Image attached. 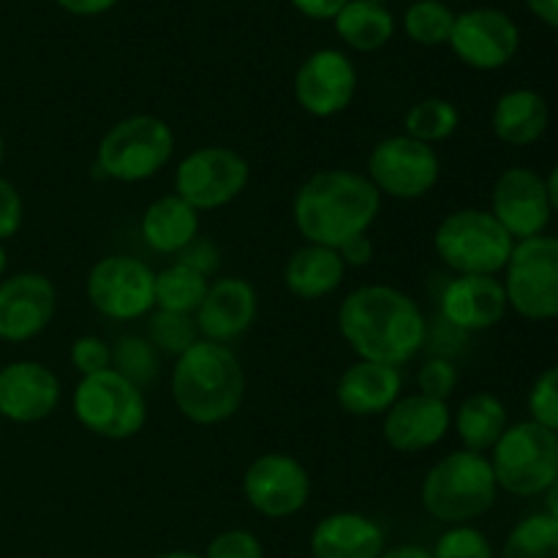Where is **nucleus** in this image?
<instances>
[{
	"instance_id": "f257e3e1",
	"label": "nucleus",
	"mask_w": 558,
	"mask_h": 558,
	"mask_svg": "<svg viewBox=\"0 0 558 558\" xmlns=\"http://www.w3.org/2000/svg\"><path fill=\"white\" fill-rule=\"evenodd\" d=\"M338 330L360 360L407 365L428 338V322L417 300L385 283L360 287L338 308Z\"/></svg>"
},
{
	"instance_id": "f03ea898",
	"label": "nucleus",
	"mask_w": 558,
	"mask_h": 558,
	"mask_svg": "<svg viewBox=\"0 0 558 558\" xmlns=\"http://www.w3.org/2000/svg\"><path fill=\"white\" fill-rule=\"evenodd\" d=\"M379 210L381 194L354 169L314 172L292 199V221L305 243L336 251L349 240L368 234Z\"/></svg>"
},
{
	"instance_id": "7ed1b4c3",
	"label": "nucleus",
	"mask_w": 558,
	"mask_h": 558,
	"mask_svg": "<svg viewBox=\"0 0 558 558\" xmlns=\"http://www.w3.org/2000/svg\"><path fill=\"white\" fill-rule=\"evenodd\" d=\"M172 398L178 412L194 425H221L232 420L245 398V371L238 354L223 343L199 338L174 360Z\"/></svg>"
},
{
	"instance_id": "20e7f679",
	"label": "nucleus",
	"mask_w": 558,
	"mask_h": 558,
	"mask_svg": "<svg viewBox=\"0 0 558 558\" xmlns=\"http://www.w3.org/2000/svg\"><path fill=\"white\" fill-rule=\"evenodd\" d=\"M496 496L499 485L490 458L472 450H456L436 461L420 485L423 510L450 526L483 518L496 505Z\"/></svg>"
},
{
	"instance_id": "39448f33",
	"label": "nucleus",
	"mask_w": 558,
	"mask_h": 558,
	"mask_svg": "<svg viewBox=\"0 0 558 558\" xmlns=\"http://www.w3.org/2000/svg\"><path fill=\"white\" fill-rule=\"evenodd\" d=\"M515 240L490 210L463 207L439 221L434 251L456 276H499L510 262Z\"/></svg>"
},
{
	"instance_id": "423d86ee",
	"label": "nucleus",
	"mask_w": 558,
	"mask_h": 558,
	"mask_svg": "<svg viewBox=\"0 0 558 558\" xmlns=\"http://www.w3.org/2000/svg\"><path fill=\"white\" fill-rule=\"evenodd\" d=\"M174 153V134L156 114H131L101 136L96 172L118 183H142L161 172Z\"/></svg>"
},
{
	"instance_id": "0eeeda50",
	"label": "nucleus",
	"mask_w": 558,
	"mask_h": 558,
	"mask_svg": "<svg viewBox=\"0 0 558 558\" xmlns=\"http://www.w3.org/2000/svg\"><path fill=\"white\" fill-rule=\"evenodd\" d=\"M496 485L518 499H534L558 477V434L534 420L507 425L490 450Z\"/></svg>"
},
{
	"instance_id": "6e6552de",
	"label": "nucleus",
	"mask_w": 558,
	"mask_h": 558,
	"mask_svg": "<svg viewBox=\"0 0 558 558\" xmlns=\"http://www.w3.org/2000/svg\"><path fill=\"white\" fill-rule=\"evenodd\" d=\"M71 409L82 428L109 441L134 439L147 423L145 390L131 385L114 368L82 376L74 387Z\"/></svg>"
},
{
	"instance_id": "1a4fd4ad",
	"label": "nucleus",
	"mask_w": 558,
	"mask_h": 558,
	"mask_svg": "<svg viewBox=\"0 0 558 558\" xmlns=\"http://www.w3.org/2000/svg\"><path fill=\"white\" fill-rule=\"evenodd\" d=\"M507 305L529 322L558 319V238L518 240L505 267Z\"/></svg>"
},
{
	"instance_id": "9d476101",
	"label": "nucleus",
	"mask_w": 558,
	"mask_h": 558,
	"mask_svg": "<svg viewBox=\"0 0 558 558\" xmlns=\"http://www.w3.org/2000/svg\"><path fill=\"white\" fill-rule=\"evenodd\" d=\"M87 300L112 322H134L156 311V270L134 256L112 254L87 272Z\"/></svg>"
},
{
	"instance_id": "9b49d317",
	"label": "nucleus",
	"mask_w": 558,
	"mask_h": 558,
	"mask_svg": "<svg viewBox=\"0 0 558 558\" xmlns=\"http://www.w3.org/2000/svg\"><path fill=\"white\" fill-rule=\"evenodd\" d=\"M251 180V167L238 150L223 145L196 147L174 169V194L196 213L218 210L238 199Z\"/></svg>"
},
{
	"instance_id": "f8f14e48",
	"label": "nucleus",
	"mask_w": 558,
	"mask_h": 558,
	"mask_svg": "<svg viewBox=\"0 0 558 558\" xmlns=\"http://www.w3.org/2000/svg\"><path fill=\"white\" fill-rule=\"evenodd\" d=\"M441 163L430 145L396 134L381 140L368 156V174L381 196L390 199H423L439 183Z\"/></svg>"
},
{
	"instance_id": "ddd939ff",
	"label": "nucleus",
	"mask_w": 558,
	"mask_h": 558,
	"mask_svg": "<svg viewBox=\"0 0 558 558\" xmlns=\"http://www.w3.org/2000/svg\"><path fill=\"white\" fill-rule=\"evenodd\" d=\"M243 496L251 510L272 521L298 515L311 499L308 469L287 452H265L245 469Z\"/></svg>"
},
{
	"instance_id": "4468645a",
	"label": "nucleus",
	"mask_w": 558,
	"mask_h": 558,
	"mask_svg": "<svg viewBox=\"0 0 558 558\" xmlns=\"http://www.w3.org/2000/svg\"><path fill=\"white\" fill-rule=\"evenodd\" d=\"M450 47L474 71L505 69L521 49L515 20L499 9H472L456 16Z\"/></svg>"
},
{
	"instance_id": "2eb2a0df",
	"label": "nucleus",
	"mask_w": 558,
	"mask_h": 558,
	"mask_svg": "<svg viewBox=\"0 0 558 558\" xmlns=\"http://www.w3.org/2000/svg\"><path fill=\"white\" fill-rule=\"evenodd\" d=\"M357 93V69L341 49H316L294 74V101L311 118H336Z\"/></svg>"
},
{
	"instance_id": "dca6fc26",
	"label": "nucleus",
	"mask_w": 558,
	"mask_h": 558,
	"mask_svg": "<svg viewBox=\"0 0 558 558\" xmlns=\"http://www.w3.org/2000/svg\"><path fill=\"white\" fill-rule=\"evenodd\" d=\"M490 216L515 243L545 234L554 210L543 174L529 167L505 169L490 191Z\"/></svg>"
},
{
	"instance_id": "f3484780",
	"label": "nucleus",
	"mask_w": 558,
	"mask_h": 558,
	"mask_svg": "<svg viewBox=\"0 0 558 558\" xmlns=\"http://www.w3.org/2000/svg\"><path fill=\"white\" fill-rule=\"evenodd\" d=\"M58 308L54 283L41 272H16L0 281V341L25 343L41 336Z\"/></svg>"
},
{
	"instance_id": "a211bd4d",
	"label": "nucleus",
	"mask_w": 558,
	"mask_h": 558,
	"mask_svg": "<svg viewBox=\"0 0 558 558\" xmlns=\"http://www.w3.org/2000/svg\"><path fill=\"white\" fill-rule=\"evenodd\" d=\"M452 412L447 401L412 392L401 396L385 412L381 434H385L387 447L403 456H417V452L430 450L450 434Z\"/></svg>"
},
{
	"instance_id": "6ab92c4d",
	"label": "nucleus",
	"mask_w": 558,
	"mask_h": 558,
	"mask_svg": "<svg viewBox=\"0 0 558 558\" xmlns=\"http://www.w3.org/2000/svg\"><path fill=\"white\" fill-rule=\"evenodd\" d=\"M60 403V379L36 360H16L0 368V417L20 425L47 420Z\"/></svg>"
},
{
	"instance_id": "aec40b11",
	"label": "nucleus",
	"mask_w": 558,
	"mask_h": 558,
	"mask_svg": "<svg viewBox=\"0 0 558 558\" xmlns=\"http://www.w3.org/2000/svg\"><path fill=\"white\" fill-rule=\"evenodd\" d=\"M256 314H259L256 289L245 278L227 276L210 281V289L194 314V322L205 341L227 347L229 341H238L254 327Z\"/></svg>"
},
{
	"instance_id": "412c9836",
	"label": "nucleus",
	"mask_w": 558,
	"mask_h": 558,
	"mask_svg": "<svg viewBox=\"0 0 558 558\" xmlns=\"http://www.w3.org/2000/svg\"><path fill=\"white\" fill-rule=\"evenodd\" d=\"M505 283L496 276H456L441 292V316L461 332H483L507 316Z\"/></svg>"
},
{
	"instance_id": "4be33fe9",
	"label": "nucleus",
	"mask_w": 558,
	"mask_h": 558,
	"mask_svg": "<svg viewBox=\"0 0 558 558\" xmlns=\"http://www.w3.org/2000/svg\"><path fill=\"white\" fill-rule=\"evenodd\" d=\"M401 368L357 360L338 376L336 401L352 417H385L387 409L401 398Z\"/></svg>"
},
{
	"instance_id": "5701e85b",
	"label": "nucleus",
	"mask_w": 558,
	"mask_h": 558,
	"mask_svg": "<svg viewBox=\"0 0 558 558\" xmlns=\"http://www.w3.org/2000/svg\"><path fill=\"white\" fill-rule=\"evenodd\" d=\"M385 548V529L363 512H332L311 532L314 558H379Z\"/></svg>"
},
{
	"instance_id": "b1692460",
	"label": "nucleus",
	"mask_w": 558,
	"mask_h": 558,
	"mask_svg": "<svg viewBox=\"0 0 558 558\" xmlns=\"http://www.w3.org/2000/svg\"><path fill=\"white\" fill-rule=\"evenodd\" d=\"M490 125L494 134L499 136L505 145L512 147H529L545 136L550 125V109L548 101L539 96L532 87H515L499 96L494 104V114H490Z\"/></svg>"
},
{
	"instance_id": "393cba45",
	"label": "nucleus",
	"mask_w": 558,
	"mask_h": 558,
	"mask_svg": "<svg viewBox=\"0 0 558 558\" xmlns=\"http://www.w3.org/2000/svg\"><path fill=\"white\" fill-rule=\"evenodd\" d=\"M347 276L341 254L336 248L305 243L294 251L283 267V283L300 300L330 298Z\"/></svg>"
},
{
	"instance_id": "a878e982",
	"label": "nucleus",
	"mask_w": 558,
	"mask_h": 558,
	"mask_svg": "<svg viewBox=\"0 0 558 558\" xmlns=\"http://www.w3.org/2000/svg\"><path fill=\"white\" fill-rule=\"evenodd\" d=\"M142 238L156 254H174L199 238V213L178 194L158 196L142 216Z\"/></svg>"
},
{
	"instance_id": "bb28decb",
	"label": "nucleus",
	"mask_w": 558,
	"mask_h": 558,
	"mask_svg": "<svg viewBox=\"0 0 558 558\" xmlns=\"http://www.w3.org/2000/svg\"><path fill=\"white\" fill-rule=\"evenodd\" d=\"M452 425H456L463 450L483 452L485 456L501 439L510 420H507V407L501 403V398H496L494 392H472L458 407Z\"/></svg>"
},
{
	"instance_id": "cd10ccee",
	"label": "nucleus",
	"mask_w": 558,
	"mask_h": 558,
	"mask_svg": "<svg viewBox=\"0 0 558 558\" xmlns=\"http://www.w3.org/2000/svg\"><path fill=\"white\" fill-rule=\"evenodd\" d=\"M332 22H336L338 38L357 52H376L396 33V20L390 11L371 0H349Z\"/></svg>"
},
{
	"instance_id": "c85d7f7f",
	"label": "nucleus",
	"mask_w": 558,
	"mask_h": 558,
	"mask_svg": "<svg viewBox=\"0 0 558 558\" xmlns=\"http://www.w3.org/2000/svg\"><path fill=\"white\" fill-rule=\"evenodd\" d=\"M207 289H210V278L191 270L183 262H172L161 272H156V308L194 316Z\"/></svg>"
},
{
	"instance_id": "c756f323",
	"label": "nucleus",
	"mask_w": 558,
	"mask_h": 558,
	"mask_svg": "<svg viewBox=\"0 0 558 558\" xmlns=\"http://www.w3.org/2000/svg\"><path fill=\"white\" fill-rule=\"evenodd\" d=\"M458 125H461V112L456 104L447 98H423L409 107L407 118H403V134L434 147L436 142L450 140Z\"/></svg>"
},
{
	"instance_id": "7c9ffc66",
	"label": "nucleus",
	"mask_w": 558,
	"mask_h": 558,
	"mask_svg": "<svg viewBox=\"0 0 558 558\" xmlns=\"http://www.w3.org/2000/svg\"><path fill=\"white\" fill-rule=\"evenodd\" d=\"M501 558H558V521L548 512L529 515L507 534Z\"/></svg>"
},
{
	"instance_id": "2f4dec72",
	"label": "nucleus",
	"mask_w": 558,
	"mask_h": 558,
	"mask_svg": "<svg viewBox=\"0 0 558 558\" xmlns=\"http://www.w3.org/2000/svg\"><path fill=\"white\" fill-rule=\"evenodd\" d=\"M456 11L441 0H417L403 14V31L420 47H441L450 44Z\"/></svg>"
},
{
	"instance_id": "473e14b6",
	"label": "nucleus",
	"mask_w": 558,
	"mask_h": 558,
	"mask_svg": "<svg viewBox=\"0 0 558 558\" xmlns=\"http://www.w3.org/2000/svg\"><path fill=\"white\" fill-rule=\"evenodd\" d=\"M112 368L120 376L136 385L140 390L150 387L158 379L161 371V360H158L156 347L147 338L140 336H123L112 347Z\"/></svg>"
},
{
	"instance_id": "72a5a7b5",
	"label": "nucleus",
	"mask_w": 558,
	"mask_h": 558,
	"mask_svg": "<svg viewBox=\"0 0 558 558\" xmlns=\"http://www.w3.org/2000/svg\"><path fill=\"white\" fill-rule=\"evenodd\" d=\"M194 316L172 314V311H153L150 314V338L147 341L156 347L158 354H169L178 360L180 354L189 352L199 341Z\"/></svg>"
},
{
	"instance_id": "f704fd0d",
	"label": "nucleus",
	"mask_w": 558,
	"mask_h": 558,
	"mask_svg": "<svg viewBox=\"0 0 558 558\" xmlns=\"http://www.w3.org/2000/svg\"><path fill=\"white\" fill-rule=\"evenodd\" d=\"M430 554L434 558H494V545L480 529L461 523L447 529Z\"/></svg>"
},
{
	"instance_id": "c9c22d12",
	"label": "nucleus",
	"mask_w": 558,
	"mask_h": 558,
	"mask_svg": "<svg viewBox=\"0 0 558 558\" xmlns=\"http://www.w3.org/2000/svg\"><path fill=\"white\" fill-rule=\"evenodd\" d=\"M529 420L558 434V365L545 368L529 390Z\"/></svg>"
},
{
	"instance_id": "e433bc0d",
	"label": "nucleus",
	"mask_w": 558,
	"mask_h": 558,
	"mask_svg": "<svg viewBox=\"0 0 558 558\" xmlns=\"http://www.w3.org/2000/svg\"><path fill=\"white\" fill-rule=\"evenodd\" d=\"M202 558H265V548L248 529H229L210 539Z\"/></svg>"
},
{
	"instance_id": "4c0bfd02",
	"label": "nucleus",
	"mask_w": 558,
	"mask_h": 558,
	"mask_svg": "<svg viewBox=\"0 0 558 558\" xmlns=\"http://www.w3.org/2000/svg\"><path fill=\"white\" fill-rule=\"evenodd\" d=\"M417 385L423 396L436 398V401H447L458 387V368L452 360L447 357H430L425 360L423 368L417 374Z\"/></svg>"
},
{
	"instance_id": "58836bf2",
	"label": "nucleus",
	"mask_w": 558,
	"mask_h": 558,
	"mask_svg": "<svg viewBox=\"0 0 558 558\" xmlns=\"http://www.w3.org/2000/svg\"><path fill=\"white\" fill-rule=\"evenodd\" d=\"M71 365L80 376L101 374L112 368V347L98 336H82L71 343Z\"/></svg>"
},
{
	"instance_id": "ea45409f",
	"label": "nucleus",
	"mask_w": 558,
	"mask_h": 558,
	"mask_svg": "<svg viewBox=\"0 0 558 558\" xmlns=\"http://www.w3.org/2000/svg\"><path fill=\"white\" fill-rule=\"evenodd\" d=\"M22 216H25V207H22L20 191L14 189V183L0 178V243L20 232Z\"/></svg>"
},
{
	"instance_id": "a19ab883",
	"label": "nucleus",
	"mask_w": 558,
	"mask_h": 558,
	"mask_svg": "<svg viewBox=\"0 0 558 558\" xmlns=\"http://www.w3.org/2000/svg\"><path fill=\"white\" fill-rule=\"evenodd\" d=\"M178 262H183V265H189L191 270L210 278L213 272L218 270V265H221V254H218L216 243H210V240L205 238H196L194 243H189L183 251H180Z\"/></svg>"
},
{
	"instance_id": "79ce46f5",
	"label": "nucleus",
	"mask_w": 558,
	"mask_h": 558,
	"mask_svg": "<svg viewBox=\"0 0 558 558\" xmlns=\"http://www.w3.org/2000/svg\"><path fill=\"white\" fill-rule=\"evenodd\" d=\"M338 254H341L343 265L347 267H365L374 259V243H371L368 234H360V238L343 243L341 248H338Z\"/></svg>"
},
{
	"instance_id": "37998d69",
	"label": "nucleus",
	"mask_w": 558,
	"mask_h": 558,
	"mask_svg": "<svg viewBox=\"0 0 558 558\" xmlns=\"http://www.w3.org/2000/svg\"><path fill=\"white\" fill-rule=\"evenodd\" d=\"M289 3L311 20H336V14L349 0H289Z\"/></svg>"
},
{
	"instance_id": "c03bdc74",
	"label": "nucleus",
	"mask_w": 558,
	"mask_h": 558,
	"mask_svg": "<svg viewBox=\"0 0 558 558\" xmlns=\"http://www.w3.org/2000/svg\"><path fill=\"white\" fill-rule=\"evenodd\" d=\"M63 11L76 16H98V14H107L109 9L120 3V0H54Z\"/></svg>"
},
{
	"instance_id": "a18cd8bd",
	"label": "nucleus",
	"mask_w": 558,
	"mask_h": 558,
	"mask_svg": "<svg viewBox=\"0 0 558 558\" xmlns=\"http://www.w3.org/2000/svg\"><path fill=\"white\" fill-rule=\"evenodd\" d=\"M526 9L537 16L543 25L558 31V0H526Z\"/></svg>"
},
{
	"instance_id": "49530a36",
	"label": "nucleus",
	"mask_w": 558,
	"mask_h": 558,
	"mask_svg": "<svg viewBox=\"0 0 558 558\" xmlns=\"http://www.w3.org/2000/svg\"><path fill=\"white\" fill-rule=\"evenodd\" d=\"M379 558H434V554L423 545H396V548H385Z\"/></svg>"
},
{
	"instance_id": "de8ad7c7",
	"label": "nucleus",
	"mask_w": 558,
	"mask_h": 558,
	"mask_svg": "<svg viewBox=\"0 0 558 558\" xmlns=\"http://www.w3.org/2000/svg\"><path fill=\"white\" fill-rule=\"evenodd\" d=\"M543 496H545V512L558 521V477L548 485V490H545Z\"/></svg>"
},
{
	"instance_id": "09e8293b",
	"label": "nucleus",
	"mask_w": 558,
	"mask_h": 558,
	"mask_svg": "<svg viewBox=\"0 0 558 558\" xmlns=\"http://www.w3.org/2000/svg\"><path fill=\"white\" fill-rule=\"evenodd\" d=\"M545 185H548V199H550V210L558 213V163L550 169V174L545 178Z\"/></svg>"
},
{
	"instance_id": "8fccbe9b",
	"label": "nucleus",
	"mask_w": 558,
	"mask_h": 558,
	"mask_svg": "<svg viewBox=\"0 0 558 558\" xmlns=\"http://www.w3.org/2000/svg\"><path fill=\"white\" fill-rule=\"evenodd\" d=\"M156 558H202L199 554H191V550H169V554H161Z\"/></svg>"
},
{
	"instance_id": "3c124183",
	"label": "nucleus",
	"mask_w": 558,
	"mask_h": 558,
	"mask_svg": "<svg viewBox=\"0 0 558 558\" xmlns=\"http://www.w3.org/2000/svg\"><path fill=\"white\" fill-rule=\"evenodd\" d=\"M5 267H9V254H5L3 243H0V281H3V276H5Z\"/></svg>"
},
{
	"instance_id": "603ef678",
	"label": "nucleus",
	"mask_w": 558,
	"mask_h": 558,
	"mask_svg": "<svg viewBox=\"0 0 558 558\" xmlns=\"http://www.w3.org/2000/svg\"><path fill=\"white\" fill-rule=\"evenodd\" d=\"M3 158H5V140L3 134H0V167H3Z\"/></svg>"
},
{
	"instance_id": "864d4df0",
	"label": "nucleus",
	"mask_w": 558,
	"mask_h": 558,
	"mask_svg": "<svg viewBox=\"0 0 558 558\" xmlns=\"http://www.w3.org/2000/svg\"><path fill=\"white\" fill-rule=\"evenodd\" d=\"M371 3H381V5H385V3H387V0H371Z\"/></svg>"
},
{
	"instance_id": "5fc2aeb1",
	"label": "nucleus",
	"mask_w": 558,
	"mask_h": 558,
	"mask_svg": "<svg viewBox=\"0 0 558 558\" xmlns=\"http://www.w3.org/2000/svg\"><path fill=\"white\" fill-rule=\"evenodd\" d=\"M0 436H3V417H0Z\"/></svg>"
}]
</instances>
